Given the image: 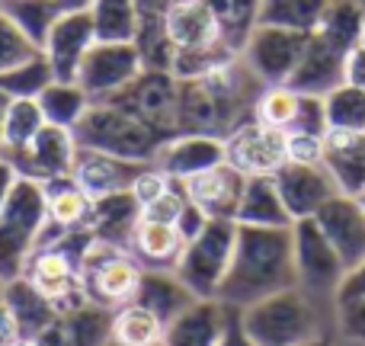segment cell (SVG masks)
<instances>
[{
	"mask_svg": "<svg viewBox=\"0 0 365 346\" xmlns=\"http://www.w3.org/2000/svg\"><path fill=\"white\" fill-rule=\"evenodd\" d=\"M298 285L292 228H253L237 225L234 257L218 289V302L240 311L266 295Z\"/></svg>",
	"mask_w": 365,
	"mask_h": 346,
	"instance_id": "1",
	"label": "cell"
},
{
	"mask_svg": "<svg viewBox=\"0 0 365 346\" xmlns=\"http://www.w3.org/2000/svg\"><path fill=\"white\" fill-rule=\"evenodd\" d=\"M240 327L257 346H302L336 334V298H324L302 285L266 295L237 311Z\"/></svg>",
	"mask_w": 365,
	"mask_h": 346,
	"instance_id": "2",
	"label": "cell"
},
{
	"mask_svg": "<svg viewBox=\"0 0 365 346\" xmlns=\"http://www.w3.org/2000/svg\"><path fill=\"white\" fill-rule=\"evenodd\" d=\"M90 244H93V234L87 228L83 231H64V234L42 231L36 250L29 253V260L23 266V276L61 315L87 302L81 292V266H83Z\"/></svg>",
	"mask_w": 365,
	"mask_h": 346,
	"instance_id": "3",
	"label": "cell"
},
{
	"mask_svg": "<svg viewBox=\"0 0 365 346\" xmlns=\"http://www.w3.org/2000/svg\"><path fill=\"white\" fill-rule=\"evenodd\" d=\"M77 148H90V151L113 154L122 161H135V164H154L164 138L154 135L145 122H138L132 113L106 100L90 103L83 119L74 126Z\"/></svg>",
	"mask_w": 365,
	"mask_h": 346,
	"instance_id": "4",
	"label": "cell"
},
{
	"mask_svg": "<svg viewBox=\"0 0 365 346\" xmlns=\"http://www.w3.org/2000/svg\"><path fill=\"white\" fill-rule=\"evenodd\" d=\"M45 221H48V208H45L42 183L16 176L0 208V283L23 276V266L42 238Z\"/></svg>",
	"mask_w": 365,
	"mask_h": 346,
	"instance_id": "5",
	"label": "cell"
},
{
	"mask_svg": "<svg viewBox=\"0 0 365 346\" xmlns=\"http://www.w3.org/2000/svg\"><path fill=\"white\" fill-rule=\"evenodd\" d=\"M234 240H237V221L231 218H208L202 234L186 240L173 273L189 285L195 298H218L234 257Z\"/></svg>",
	"mask_w": 365,
	"mask_h": 346,
	"instance_id": "6",
	"label": "cell"
},
{
	"mask_svg": "<svg viewBox=\"0 0 365 346\" xmlns=\"http://www.w3.org/2000/svg\"><path fill=\"white\" fill-rule=\"evenodd\" d=\"M141 273H145V266L138 263V257L128 247L93 240L81 266V292L90 305L115 311L135 302Z\"/></svg>",
	"mask_w": 365,
	"mask_h": 346,
	"instance_id": "7",
	"label": "cell"
},
{
	"mask_svg": "<svg viewBox=\"0 0 365 346\" xmlns=\"http://www.w3.org/2000/svg\"><path fill=\"white\" fill-rule=\"evenodd\" d=\"M106 103H115L125 113H132L164 141L180 135V77L173 71L145 68L132 83H125Z\"/></svg>",
	"mask_w": 365,
	"mask_h": 346,
	"instance_id": "8",
	"label": "cell"
},
{
	"mask_svg": "<svg viewBox=\"0 0 365 346\" xmlns=\"http://www.w3.org/2000/svg\"><path fill=\"white\" fill-rule=\"evenodd\" d=\"M292 244H295V276L298 285L314 295L336 298L343 279H346V263L340 260L336 247L327 240L314 218H302L292 225Z\"/></svg>",
	"mask_w": 365,
	"mask_h": 346,
	"instance_id": "9",
	"label": "cell"
},
{
	"mask_svg": "<svg viewBox=\"0 0 365 346\" xmlns=\"http://www.w3.org/2000/svg\"><path fill=\"white\" fill-rule=\"evenodd\" d=\"M311 32H298V29H282V26H263L250 32V39L240 49V61L253 71L263 87L272 83H289V77L295 74L298 61L304 55Z\"/></svg>",
	"mask_w": 365,
	"mask_h": 346,
	"instance_id": "10",
	"label": "cell"
},
{
	"mask_svg": "<svg viewBox=\"0 0 365 346\" xmlns=\"http://www.w3.org/2000/svg\"><path fill=\"white\" fill-rule=\"evenodd\" d=\"M141 71H145V61H141V51L135 49V42H93V49L83 55L74 81L96 103L119 93Z\"/></svg>",
	"mask_w": 365,
	"mask_h": 346,
	"instance_id": "11",
	"label": "cell"
},
{
	"mask_svg": "<svg viewBox=\"0 0 365 346\" xmlns=\"http://www.w3.org/2000/svg\"><path fill=\"white\" fill-rule=\"evenodd\" d=\"M225 161L244 176H272L289 161V141L279 128L247 119L225 135Z\"/></svg>",
	"mask_w": 365,
	"mask_h": 346,
	"instance_id": "12",
	"label": "cell"
},
{
	"mask_svg": "<svg viewBox=\"0 0 365 346\" xmlns=\"http://www.w3.org/2000/svg\"><path fill=\"white\" fill-rule=\"evenodd\" d=\"M74 158H77L74 132L71 128L48 126V122H45V128L26 148L4 154V161L16 171V176H26V180H36V183L71 176Z\"/></svg>",
	"mask_w": 365,
	"mask_h": 346,
	"instance_id": "13",
	"label": "cell"
},
{
	"mask_svg": "<svg viewBox=\"0 0 365 346\" xmlns=\"http://www.w3.org/2000/svg\"><path fill=\"white\" fill-rule=\"evenodd\" d=\"M272 180H276V189H279V195H282L285 208H289L292 221L314 218V215L340 193L324 164L285 161V164L272 173Z\"/></svg>",
	"mask_w": 365,
	"mask_h": 346,
	"instance_id": "14",
	"label": "cell"
},
{
	"mask_svg": "<svg viewBox=\"0 0 365 346\" xmlns=\"http://www.w3.org/2000/svg\"><path fill=\"white\" fill-rule=\"evenodd\" d=\"M96 32L87 10H64L51 23L48 36L42 42V55L48 58L55 81H74L83 55L93 49Z\"/></svg>",
	"mask_w": 365,
	"mask_h": 346,
	"instance_id": "15",
	"label": "cell"
},
{
	"mask_svg": "<svg viewBox=\"0 0 365 346\" xmlns=\"http://www.w3.org/2000/svg\"><path fill=\"white\" fill-rule=\"evenodd\" d=\"M349 55L353 51L336 45L334 39L311 32L304 55L298 61L295 74L289 77V87L298 93H314V96H327L334 87H340L346 81V68H349Z\"/></svg>",
	"mask_w": 365,
	"mask_h": 346,
	"instance_id": "16",
	"label": "cell"
},
{
	"mask_svg": "<svg viewBox=\"0 0 365 346\" xmlns=\"http://www.w3.org/2000/svg\"><path fill=\"white\" fill-rule=\"evenodd\" d=\"M314 221L321 225V231L327 234V240L336 247L340 260L346 263V270H356L365 263V208L359 205L356 195L336 193L321 212L314 215Z\"/></svg>",
	"mask_w": 365,
	"mask_h": 346,
	"instance_id": "17",
	"label": "cell"
},
{
	"mask_svg": "<svg viewBox=\"0 0 365 346\" xmlns=\"http://www.w3.org/2000/svg\"><path fill=\"white\" fill-rule=\"evenodd\" d=\"M154 164L173 180H189V176L208 171V167L225 164V138L218 135H199V132H180L160 145Z\"/></svg>",
	"mask_w": 365,
	"mask_h": 346,
	"instance_id": "18",
	"label": "cell"
},
{
	"mask_svg": "<svg viewBox=\"0 0 365 346\" xmlns=\"http://www.w3.org/2000/svg\"><path fill=\"white\" fill-rule=\"evenodd\" d=\"M234 308L218 298H195L164 330V346H218Z\"/></svg>",
	"mask_w": 365,
	"mask_h": 346,
	"instance_id": "19",
	"label": "cell"
},
{
	"mask_svg": "<svg viewBox=\"0 0 365 346\" xmlns=\"http://www.w3.org/2000/svg\"><path fill=\"white\" fill-rule=\"evenodd\" d=\"M244 183H247V176L240 171H234L225 161V164L208 167V171L182 180V186H186L189 202H195L208 218H231L234 221L240 193H244Z\"/></svg>",
	"mask_w": 365,
	"mask_h": 346,
	"instance_id": "20",
	"label": "cell"
},
{
	"mask_svg": "<svg viewBox=\"0 0 365 346\" xmlns=\"http://www.w3.org/2000/svg\"><path fill=\"white\" fill-rule=\"evenodd\" d=\"M321 164L327 167L330 180L346 195L365 193V132L349 128H327L324 135Z\"/></svg>",
	"mask_w": 365,
	"mask_h": 346,
	"instance_id": "21",
	"label": "cell"
},
{
	"mask_svg": "<svg viewBox=\"0 0 365 346\" xmlns=\"http://www.w3.org/2000/svg\"><path fill=\"white\" fill-rule=\"evenodd\" d=\"M141 167H148V164H135V161H122V158H113V154H103V151L77 148L71 176H74L77 186H81L90 199H100V195L119 193V189H132Z\"/></svg>",
	"mask_w": 365,
	"mask_h": 346,
	"instance_id": "22",
	"label": "cell"
},
{
	"mask_svg": "<svg viewBox=\"0 0 365 346\" xmlns=\"http://www.w3.org/2000/svg\"><path fill=\"white\" fill-rule=\"evenodd\" d=\"M4 305L10 311V321L16 327L19 340H36L38 334L51 327L61 317V311L36 289L26 276H16L10 283H4Z\"/></svg>",
	"mask_w": 365,
	"mask_h": 346,
	"instance_id": "23",
	"label": "cell"
},
{
	"mask_svg": "<svg viewBox=\"0 0 365 346\" xmlns=\"http://www.w3.org/2000/svg\"><path fill=\"white\" fill-rule=\"evenodd\" d=\"M138 221H141L138 199L132 195V189H119V193L93 199V212H90L87 231L93 234V240H103V244L128 247Z\"/></svg>",
	"mask_w": 365,
	"mask_h": 346,
	"instance_id": "24",
	"label": "cell"
},
{
	"mask_svg": "<svg viewBox=\"0 0 365 346\" xmlns=\"http://www.w3.org/2000/svg\"><path fill=\"white\" fill-rule=\"evenodd\" d=\"M42 189H45V208H48L45 231L64 234V231H83L90 225L93 199L77 186L74 176L48 180V183H42Z\"/></svg>",
	"mask_w": 365,
	"mask_h": 346,
	"instance_id": "25",
	"label": "cell"
},
{
	"mask_svg": "<svg viewBox=\"0 0 365 346\" xmlns=\"http://www.w3.org/2000/svg\"><path fill=\"white\" fill-rule=\"evenodd\" d=\"M234 221L237 225H253V228H292L295 225L272 176H247Z\"/></svg>",
	"mask_w": 365,
	"mask_h": 346,
	"instance_id": "26",
	"label": "cell"
},
{
	"mask_svg": "<svg viewBox=\"0 0 365 346\" xmlns=\"http://www.w3.org/2000/svg\"><path fill=\"white\" fill-rule=\"evenodd\" d=\"M182 247H186V240L180 238L177 225L151 221V218H141L135 225L132 240H128V250L138 257V263L145 270H173Z\"/></svg>",
	"mask_w": 365,
	"mask_h": 346,
	"instance_id": "27",
	"label": "cell"
},
{
	"mask_svg": "<svg viewBox=\"0 0 365 346\" xmlns=\"http://www.w3.org/2000/svg\"><path fill=\"white\" fill-rule=\"evenodd\" d=\"M135 302L145 305L148 311H154V315L164 321V327H167L173 317L182 315V311L195 302V295L189 292V285L182 283L173 270H145L141 273Z\"/></svg>",
	"mask_w": 365,
	"mask_h": 346,
	"instance_id": "28",
	"label": "cell"
},
{
	"mask_svg": "<svg viewBox=\"0 0 365 346\" xmlns=\"http://www.w3.org/2000/svg\"><path fill=\"white\" fill-rule=\"evenodd\" d=\"M36 100H38V106H42V116L48 126L71 128V132H74V126L83 119V113H87L90 103H93L77 81H51Z\"/></svg>",
	"mask_w": 365,
	"mask_h": 346,
	"instance_id": "29",
	"label": "cell"
},
{
	"mask_svg": "<svg viewBox=\"0 0 365 346\" xmlns=\"http://www.w3.org/2000/svg\"><path fill=\"white\" fill-rule=\"evenodd\" d=\"M61 330L68 346H106L113 337V311L83 302L61 315Z\"/></svg>",
	"mask_w": 365,
	"mask_h": 346,
	"instance_id": "30",
	"label": "cell"
},
{
	"mask_svg": "<svg viewBox=\"0 0 365 346\" xmlns=\"http://www.w3.org/2000/svg\"><path fill=\"white\" fill-rule=\"evenodd\" d=\"M164 330V321L138 302H128L113 311V340L125 346H160Z\"/></svg>",
	"mask_w": 365,
	"mask_h": 346,
	"instance_id": "31",
	"label": "cell"
},
{
	"mask_svg": "<svg viewBox=\"0 0 365 346\" xmlns=\"http://www.w3.org/2000/svg\"><path fill=\"white\" fill-rule=\"evenodd\" d=\"M96 42H135L138 32V6L135 0H93L90 4Z\"/></svg>",
	"mask_w": 365,
	"mask_h": 346,
	"instance_id": "32",
	"label": "cell"
},
{
	"mask_svg": "<svg viewBox=\"0 0 365 346\" xmlns=\"http://www.w3.org/2000/svg\"><path fill=\"white\" fill-rule=\"evenodd\" d=\"M327 4L330 0H259V23L298 29V32H314Z\"/></svg>",
	"mask_w": 365,
	"mask_h": 346,
	"instance_id": "33",
	"label": "cell"
},
{
	"mask_svg": "<svg viewBox=\"0 0 365 346\" xmlns=\"http://www.w3.org/2000/svg\"><path fill=\"white\" fill-rule=\"evenodd\" d=\"M215 19H218L221 39L240 55L244 42L259 23V0H208Z\"/></svg>",
	"mask_w": 365,
	"mask_h": 346,
	"instance_id": "34",
	"label": "cell"
},
{
	"mask_svg": "<svg viewBox=\"0 0 365 346\" xmlns=\"http://www.w3.org/2000/svg\"><path fill=\"white\" fill-rule=\"evenodd\" d=\"M298 106H302L298 90H292L289 83H272V87L259 90L257 103H253V119L269 128H279V132H289L298 116Z\"/></svg>",
	"mask_w": 365,
	"mask_h": 346,
	"instance_id": "35",
	"label": "cell"
},
{
	"mask_svg": "<svg viewBox=\"0 0 365 346\" xmlns=\"http://www.w3.org/2000/svg\"><path fill=\"white\" fill-rule=\"evenodd\" d=\"M51 81H55L51 64H48V58L38 51L36 58H29V61H23L0 74V93H6L10 100H36Z\"/></svg>",
	"mask_w": 365,
	"mask_h": 346,
	"instance_id": "36",
	"label": "cell"
},
{
	"mask_svg": "<svg viewBox=\"0 0 365 346\" xmlns=\"http://www.w3.org/2000/svg\"><path fill=\"white\" fill-rule=\"evenodd\" d=\"M330 128H349V132H365V87L353 81H343L324 96Z\"/></svg>",
	"mask_w": 365,
	"mask_h": 346,
	"instance_id": "37",
	"label": "cell"
},
{
	"mask_svg": "<svg viewBox=\"0 0 365 346\" xmlns=\"http://www.w3.org/2000/svg\"><path fill=\"white\" fill-rule=\"evenodd\" d=\"M42 128H45V116H42L38 100H10L6 122H4V154L26 148Z\"/></svg>",
	"mask_w": 365,
	"mask_h": 346,
	"instance_id": "38",
	"label": "cell"
},
{
	"mask_svg": "<svg viewBox=\"0 0 365 346\" xmlns=\"http://www.w3.org/2000/svg\"><path fill=\"white\" fill-rule=\"evenodd\" d=\"M0 10L10 13V19L42 49L45 36H48L51 23L58 19L61 6L55 0H0Z\"/></svg>",
	"mask_w": 365,
	"mask_h": 346,
	"instance_id": "39",
	"label": "cell"
},
{
	"mask_svg": "<svg viewBox=\"0 0 365 346\" xmlns=\"http://www.w3.org/2000/svg\"><path fill=\"white\" fill-rule=\"evenodd\" d=\"M38 51L42 49L13 23L10 13L0 10V74L16 68V64H23V61H29V58H36Z\"/></svg>",
	"mask_w": 365,
	"mask_h": 346,
	"instance_id": "40",
	"label": "cell"
},
{
	"mask_svg": "<svg viewBox=\"0 0 365 346\" xmlns=\"http://www.w3.org/2000/svg\"><path fill=\"white\" fill-rule=\"evenodd\" d=\"M336 337L343 343L365 346V295L336 292Z\"/></svg>",
	"mask_w": 365,
	"mask_h": 346,
	"instance_id": "41",
	"label": "cell"
},
{
	"mask_svg": "<svg viewBox=\"0 0 365 346\" xmlns=\"http://www.w3.org/2000/svg\"><path fill=\"white\" fill-rule=\"evenodd\" d=\"M327 109H324V96L314 93H302V106H298V116L292 122V128L285 135H317L324 138L327 135Z\"/></svg>",
	"mask_w": 365,
	"mask_h": 346,
	"instance_id": "42",
	"label": "cell"
},
{
	"mask_svg": "<svg viewBox=\"0 0 365 346\" xmlns=\"http://www.w3.org/2000/svg\"><path fill=\"white\" fill-rule=\"evenodd\" d=\"M170 183H173V176H167L158 164H148V167H141L138 176H135L132 195L138 199V205L145 208V205H151L158 195H164L167 189H170Z\"/></svg>",
	"mask_w": 365,
	"mask_h": 346,
	"instance_id": "43",
	"label": "cell"
},
{
	"mask_svg": "<svg viewBox=\"0 0 365 346\" xmlns=\"http://www.w3.org/2000/svg\"><path fill=\"white\" fill-rule=\"evenodd\" d=\"M208 225V215L202 212L195 202H186L182 205V212H180V218H177V231H180V238L182 240H192L195 234H202V228Z\"/></svg>",
	"mask_w": 365,
	"mask_h": 346,
	"instance_id": "44",
	"label": "cell"
},
{
	"mask_svg": "<svg viewBox=\"0 0 365 346\" xmlns=\"http://www.w3.org/2000/svg\"><path fill=\"white\" fill-rule=\"evenodd\" d=\"M218 346H257L250 340V337L244 334V327H240V317H237V311L231 315V324H227V330H225V337H221V343Z\"/></svg>",
	"mask_w": 365,
	"mask_h": 346,
	"instance_id": "45",
	"label": "cell"
},
{
	"mask_svg": "<svg viewBox=\"0 0 365 346\" xmlns=\"http://www.w3.org/2000/svg\"><path fill=\"white\" fill-rule=\"evenodd\" d=\"M19 337H16V327L10 321V311L4 305V283H0V346H13Z\"/></svg>",
	"mask_w": 365,
	"mask_h": 346,
	"instance_id": "46",
	"label": "cell"
},
{
	"mask_svg": "<svg viewBox=\"0 0 365 346\" xmlns=\"http://www.w3.org/2000/svg\"><path fill=\"white\" fill-rule=\"evenodd\" d=\"M346 81H353V83H359V87H365V49H356L353 55H349Z\"/></svg>",
	"mask_w": 365,
	"mask_h": 346,
	"instance_id": "47",
	"label": "cell"
},
{
	"mask_svg": "<svg viewBox=\"0 0 365 346\" xmlns=\"http://www.w3.org/2000/svg\"><path fill=\"white\" fill-rule=\"evenodd\" d=\"M340 292H356V295H365V263H359L356 270L346 273V279H343Z\"/></svg>",
	"mask_w": 365,
	"mask_h": 346,
	"instance_id": "48",
	"label": "cell"
},
{
	"mask_svg": "<svg viewBox=\"0 0 365 346\" xmlns=\"http://www.w3.org/2000/svg\"><path fill=\"white\" fill-rule=\"evenodd\" d=\"M13 183H16V171H13V167L0 158V208H4V202H6V195H10Z\"/></svg>",
	"mask_w": 365,
	"mask_h": 346,
	"instance_id": "49",
	"label": "cell"
},
{
	"mask_svg": "<svg viewBox=\"0 0 365 346\" xmlns=\"http://www.w3.org/2000/svg\"><path fill=\"white\" fill-rule=\"evenodd\" d=\"M6 106H10V96L0 93V154H4V122H6Z\"/></svg>",
	"mask_w": 365,
	"mask_h": 346,
	"instance_id": "50",
	"label": "cell"
},
{
	"mask_svg": "<svg viewBox=\"0 0 365 346\" xmlns=\"http://www.w3.org/2000/svg\"><path fill=\"white\" fill-rule=\"evenodd\" d=\"M302 346H340V337L336 334H327V337H317V340H308Z\"/></svg>",
	"mask_w": 365,
	"mask_h": 346,
	"instance_id": "51",
	"label": "cell"
},
{
	"mask_svg": "<svg viewBox=\"0 0 365 346\" xmlns=\"http://www.w3.org/2000/svg\"><path fill=\"white\" fill-rule=\"evenodd\" d=\"M13 346H36V343H32V340H16Z\"/></svg>",
	"mask_w": 365,
	"mask_h": 346,
	"instance_id": "52",
	"label": "cell"
},
{
	"mask_svg": "<svg viewBox=\"0 0 365 346\" xmlns=\"http://www.w3.org/2000/svg\"><path fill=\"white\" fill-rule=\"evenodd\" d=\"M106 346H125V343H119V340H113V337H109V343ZM160 346H164V343H160Z\"/></svg>",
	"mask_w": 365,
	"mask_h": 346,
	"instance_id": "53",
	"label": "cell"
},
{
	"mask_svg": "<svg viewBox=\"0 0 365 346\" xmlns=\"http://www.w3.org/2000/svg\"><path fill=\"white\" fill-rule=\"evenodd\" d=\"M359 49H365V26H362V36H359Z\"/></svg>",
	"mask_w": 365,
	"mask_h": 346,
	"instance_id": "54",
	"label": "cell"
},
{
	"mask_svg": "<svg viewBox=\"0 0 365 346\" xmlns=\"http://www.w3.org/2000/svg\"><path fill=\"white\" fill-rule=\"evenodd\" d=\"M356 199H359V205L365 208V193H362V195H356Z\"/></svg>",
	"mask_w": 365,
	"mask_h": 346,
	"instance_id": "55",
	"label": "cell"
},
{
	"mask_svg": "<svg viewBox=\"0 0 365 346\" xmlns=\"http://www.w3.org/2000/svg\"><path fill=\"white\" fill-rule=\"evenodd\" d=\"M340 346H356V343H343V340H340Z\"/></svg>",
	"mask_w": 365,
	"mask_h": 346,
	"instance_id": "56",
	"label": "cell"
},
{
	"mask_svg": "<svg viewBox=\"0 0 365 346\" xmlns=\"http://www.w3.org/2000/svg\"><path fill=\"white\" fill-rule=\"evenodd\" d=\"M359 4H362V10H365V0H359Z\"/></svg>",
	"mask_w": 365,
	"mask_h": 346,
	"instance_id": "57",
	"label": "cell"
},
{
	"mask_svg": "<svg viewBox=\"0 0 365 346\" xmlns=\"http://www.w3.org/2000/svg\"><path fill=\"white\" fill-rule=\"evenodd\" d=\"M55 4H58V6H61V0H55Z\"/></svg>",
	"mask_w": 365,
	"mask_h": 346,
	"instance_id": "58",
	"label": "cell"
}]
</instances>
